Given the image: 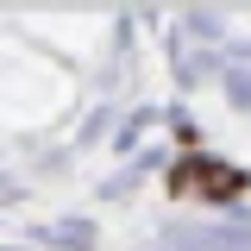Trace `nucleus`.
Listing matches in <instances>:
<instances>
[{"instance_id":"nucleus-1","label":"nucleus","mask_w":251,"mask_h":251,"mask_svg":"<svg viewBox=\"0 0 251 251\" xmlns=\"http://www.w3.org/2000/svg\"><path fill=\"white\" fill-rule=\"evenodd\" d=\"M176 182H182V188H188V182H201L207 195H239V188H245L239 176H232V170H214V163H195V170H182Z\"/></svg>"}]
</instances>
